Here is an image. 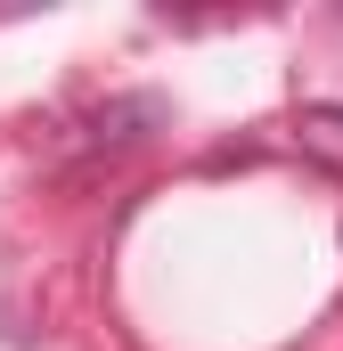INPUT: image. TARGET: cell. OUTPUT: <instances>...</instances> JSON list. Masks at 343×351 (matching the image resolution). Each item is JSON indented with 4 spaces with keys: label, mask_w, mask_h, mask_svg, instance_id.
I'll list each match as a JSON object with an SVG mask.
<instances>
[{
    "label": "cell",
    "mask_w": 343,
    "mask_h": 351,
    "mask_svg": "<svg viewBox=\"0 0 343 351\" xmlns=\"http://www.w3.org/2000/svg\"><path fill=\"white\" fill-rule=\"evenodd\" d=\"M294 147H303L311 164L343 172V106H335V98H311V106L294 114Z\"/></svg>",
    "instance_id": "obj_1"
}]
</instances>
